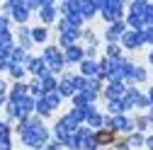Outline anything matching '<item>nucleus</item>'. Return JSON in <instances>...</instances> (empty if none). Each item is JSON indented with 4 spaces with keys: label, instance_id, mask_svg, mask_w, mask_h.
<instances>
[{
    "label": "nucleus",
    "instance_id": "f257e3e1",
    "mask_svg": "<svg viewBox=\"0 0 153 150\" xmlns=\"http://www.w3.org/2000/svg\"><path fill=\"white\" fill-rule=\"evenodd\" d=\"M15 133L27 150H42L51 140V128L39 116H27L15 124Z\"/></svg>",
    "mask_w": 153,
    "mask_h": 150
},
{
    "label": "nucleus",
    "instance_id": "f03ea898",
    "mask_svg": "<svg viewBox=\"0 0 153 150\" xmlns=\"http://www.w3.org/2000/svg\"><path fill=\"white\" fill-rule=\"evenodd\" d=\"M97 7H100V17L105 24H114V22H124V15H126V5L122 0H97Z\"/></svg>",
    "mask_w": 153,
    "mask_h": 150
},
{
    "label": "nucleus",
    "instance_id": "7ed1b4c3",
    "mask_svg": "<svg viewBox=\"0 0 153 150\" xmlns=\"http://www.w3.org/2000/svg\"><path fill=\"white\" fill-rule=\"evenodd\" d=\"M42 61L46 63V68L59 78V75H63L66 73V61H63V51L56 46V44H46L44 49H42Z\"/></svg>",
    "mask_w": 153,
    "mask_h": 150
},
{
    "label": "nucleus",
    "instance_id": "20e7f679",
    "mask_svg": "<svg viewBox=\"0 0 153 150\" xmlns=\"http://www.w3.org/2000/svg\"><path fill=\"white\" fill-rule=\"evenodd\" d=\"M105 131H109V133H122V136H129L134 133V116L129 114H117V116H109L105 114V124H102Z\"/></svg>",
    "mask_w": 153,
    "mask_h": 150
},
{
    "label": "nucleus",
    "instance_id": "39448f33",
    "mask_svg": "<svg viewBox=\"0 0 153 150\" xmlns=\"http://www.w3.org/2000/svg\"><path fill=\"white\" fill-rule=\"evenodd\" d=\"M36 17H39V22L44 27L56 24L59 22V5H56L53 0H42V7H39V12H36Z\"/></svg>",
    "mask_w": 153,
    "mask_h": 150
},
{
    "label": "nucleus",
    "instance_id": "423d86ee",
    "mask_svg": "<svg viewBox=\"0 0 153 150\" xmlns=\"http://www.w3.org/2000/svg\"><path fill=\"white\" fill-rule=\"evenodd\" d=\"M126 32V24L124 22H114V24H105V32H102V41L105 44H119L122 36Z\"/></svg>",
    "mask_w": 153,
    "mask_h": 150
},
{
    "label": "nucleus",
    "instance_id": "0eeeda50",
    "mask_svg": "<svg viewBox=\"0 0 153 150\" xmlns=\"http://www.w3.org/2000/svg\"><path fill=\"white\" fill-rule=\"evenodd\" d=\"M56 92L61 95V99L66 102V99H73V95H75V87H73V73H63V75H59V85H56Z\"/></svg>",
    "mask_w": 153,
    "mask_h": 150
},
{
    "label": "nucleus",
    "instance_id": "6e6552de",
    "mask_svg": "<svg viewBox=\"0 0 153 150\" xmlns=\"http://www.w3.org/2000/svg\"><path fill=\"white\" fill-rule=\"evenodd\" d=\"M124 92H126V85H124V82H105L100 97H102L105 102H112V99H122Z\"/></svg>",
    "mask_w": 153,
    "mask_h": 150
},
{
    "label": "nucleus",
    "instance_id": "1a4fd4ad",
    "mask_svg": "<svg viewBox=\"0 0 153 150\" xmlns=\"http://www.w3.org/2000/svg\"><path fill=\"white\" fill-rule=\"evenodd\" d=\"M122 51H139L143 46V39H141V32H134V29H126L122 41H119Z\"/></svg>",
    "mask_w": 153,
    "mask_h": 150
},
{
    "label": "nucleus",
    "instance_id": "9d476101",
    "mask_svg": "<svg viewBox=\"0 0 153 150\" xmlns=\"http://www.w3.org/2000/svg\"><path fill=\"white\" fill-rule=\"evenodd\" d=\"M80 32H83V29H61V32H59V41H56V46L63 51V49H68V46L80 44Z\"/></svg>",
    "mask_w": 153,
    "mask_h": 150
},
{
    "label": "nucleus",
    "instance_id": "9b49d317",
    "mask_svg": "<svg viewBox=\"0 0 153 150\" xmlns=\"http://www.w3.org/2000/svg\"><path fill=\"white\" fill-rule=\"evenodd\" d=\"M85 58V51H83V44H75V46H68L63 49V61H66V68L68 65H80Z\"/></svg>",
    "mask_w": 153,
    "mask_h": 150
},
{
    "label": "nucleus",
    "instance_id": "f8f14e48",
    "mask_svg": "<svg viewBox=\"0 0 153 150\" xmlns=\"http://www.w3.org/2000/svg\"><path fill=\"white\" fill-rule=\"evenodd\" d=\"M97 12H100L97 0H78V15L83 17V22L95 20V17H97Z\"/></svg>",
    "mask_w": 153,
    "mask_h": 150
},
{
    "label": "nucleus",
    "instance_id": "ddd939ff",
    "mask_svg": "<svg viewBox=\"0 0 153 150\" xmlns=\"http://www.w3.org/2000/svg\"><path fill=\"white\" fill-rule=\"evenodd\" d=\"M25 68H27V75H29V78H39V75H44V73L49 70L46 63L42 61V56H32V53H29V58H27Z\"/></svg>",
    "mask_w": 153,
    "mask_h": 150
},
{
    "label": "nucleus",
    "instance_id": "4468645a",
    "mask_svg": "<svg viewBox=\"0 0 153 150\" xmlns=\"http://www.w3.org/2000/svg\"><path fill=\"white\" fill-rule=\"evenodd\" d=\"M15 44L20 46V49H25V51H29V49L34 46V41H32V27H29V24L15 29Z\"/></svg>",
    "mask_w": 153,
    "mask_h": 150
},
{
    "label": "nucleus",
    "instance_id": "2eb2a0df",
    "mask_svg": "<svg viewBox=\"0 0 153 150\" xmlns=\"http://www.w3.org/2000/svg\"><path fill=\"white\" fill-rule=\"evenodd\" d=\"M78 75L83 78H100V58H83L78 65Z\"/></svg>",
    "mask_w": 153,
    "mask_h": 150
},
{
    "label": "nucleus",
    "instance_id": "dca6fc26",
    "mask_svg": "<svg viewBox=\"0 0 153 150\" xmlns=\"http://www.w3.org/2000/svg\"><path fill=\"white\" fill-rule=\"evenodd\" d=\"M100 99V95H95V92H75L73 95V99H71V104H73V109H83V107H92L95 102Z\"/></svg>",
    "mask_w": 153,
    "mask_h": 150
},
{
    "label": "nucleus",
    "instance_id": "f3484780",
    "mask_svg": "<svg viewBox=\"0 0 153 150\" xmlns=\"http://www.w3.org/2000/svg\"><path fill=\"white\" fill-rule=\"evenodd\" d=\"M141 95H143V92H141L139 87L126 85V92H124V97H122V102H124V107H126V114H129V111H134V109L139 107V99H141Z\"/></svg>",
    "mask_w": 153,
    "mask_h": 150
},
{
    "label": "nucleus",
    "instance_id": "a211bd4d",
    "mask_svg": "<svg viewBox=\"0 0 153 150\" xmlns=\"http://www.w3.org/2000/svg\"><path fill=\"white\" fill-rule=\"evenodd\" d=\"M0 150H12V126L5 119L0 121Z\"/></svg>",
    "mask_w": 153,
    "mask_h": 150
},
{
    "label": "nucleus",
    "instance_id": "6ab92c4d",
    "mask_svg": "<svg viewBox=\"0 0 153 150\" xmlns=\"http://www.w3.org/2000/svg\"><path fill=\"white\" fill-rule=\"evenodd\" d=\"M39 85H42V90H44V95L46 92H56V85H59V78H56V75L51 73V70H46L44 75H39Z\"/></svg>",
    "mask_w": 153,
    "mask_h": 150
},
{
    "label": "nucleus",
    "instance_id": "aec40b11",
    "mask_svg": "<svg viewBox=\"0 0 153 150\" xmlns=\"http://www.w3.org/2000/svg\"><path fill=\"white\" fill-rule=\"evenodd\" d=\"M32 41H34V44L46 46V44H49V27H44V24L32 27Z\"/></svg>",
    "mask_w": 153,
    "mask_h": 150
},
{
    "label": "nucleus",
    "instance_id": "412c9836",
    "mask_svg": "<svg viewBox=\"0 0 153 150\" xmlns=\"http://www.w3.org/2000/svg\"><path fill=\"white\" fill-rule=\"evenodd\" d=\"M143 82H148V70H146L143 65H139V63H136V68H134V73H131V80H129V85L139 87V85H143Z\"/></svg>",
    "mask_w": 153,
    "mask_h": 150
},
{
    "label": "nucleus",
    "instance_id": "4be33fe9",
    "mask_svg": "<svg viewBox=\"0 0 153 150\" xmlns=\"http://www.w3.org/2000/svg\"><path fill=\"white\" fill-rule=\"evenodd\" d=\"M27 58H29V51H25V49H20V46L15 44V49L10 53V65H25Z\"/></svg>",
    "mask_w": 153,
    "mask_h": 150
},
{
    "label": "nucleus",
    "instance_id": "5701e85b",
    "mask_svg": "<svg viewBox=\"0 0 153 150\" xmlns=\"http://www.w3.org/2000/svg\"><path fill=\"white\" fill-rule=\"evenodd\" d=\"M124 140H126V145H129V150H139V148H143V140H146V133H139V131H134V133H129V136H124Z\"/></svg>",
    "mask_w": 153,
    "mask_h": 150
},
{
    "label": "nucleus",
    "instance_id": "b1692460",
    "mask_svg": "<svg viewBox=\"0 0 153 150\" xmlns=\"http://www.w3.org/2000/svg\"><path fill=\"white\" fill-rule=\"evenodd\" d=\"M78 15V0H63L59 5V17H71Z\"/></svg>",
    "mask_w": 153,
    "mask_h": 150
},
{
    "label": "nucleus",
    "instance_id": "393cba45",
    "mask_svg": "<svg viewBox=\"0 0 153 150\" xmlns=\"http://www.w3.org/2000/svg\"><path fill=\"white\" fill-rule=\"evenodd\" d=\"M105 114H109V116H117V114H126V107H124V102L122 99H112V102H105Z\"/></svg>",
    "mask_w": 153,
    "mask_h": 150
},
{
    "label": "nucleus",
    "instance_id": "a878e982",
    "mask_svg": "<svg viewBox=\"0 0 153 150\" xmlns=\"http://www.w3.org/2000/svg\"><path fill=\"white\" fill-rule=\"evenodd\" d=\"M80 39L85 41V46H100V36H97V32H95V29H90V27H83Z\"/></svg>",
    "mask_w": 153,
    "mask_h": 150
},
{
    "label": "nucleus",
    "instance_id": "bb28decb",
    "mask_svg": "<svg viewBox=\"0 0 153 150\" xmlns=\"http://www.w3.org/2000/svg\"><path fill=\"white\" fill-rule=\"evenodd\" d=\"M7 78H10L12 82H25V78H27V68H25V65H10Z\"/></svg>",
    "mask_w": 153,
    "mask_h": 150
},
{
    "label": "nucleus",
    "instance_id": "cd10ccee",
    "mask_svg": "<svg viewBox=\"0 0 153 150\" xmlns=\"http://www.w3.org/2000/svg\"><path fill=\"white\" fill-rule=\"evenodd\" d=\"M95 138H97V145H114V133H109V131L100 128V131H95Z\"/></svg>",
    "mask_w": 153,
    "mask_h": 150
},
{
    "label": "nucleus",
    "instance_id": "c85d7f7f",
    "mask_svg": "<svg viewBox=\"0 0 153 150\" xmlns=\"http://www.w3.org/2000/svg\"><path fill=\"white\" fill-rule=\"evenodd\" d=\"M124 51L119 44H105V58H122Z\"/></svg>",
    "mask_w": 153,
    "mask_h": 150
},
{
    "label": "nucleus",
    "instance_id": "c756f323",
    "mask_svg": "<svg viewBox=\"0 0 153 150\" xmlns=\"http://www.w3.org/2000/svg\"><path fill=\"white\" fill-rule=\"evenodd\" d=\"M148 116L146 114H136V116H134V128H136L139 131V133H146V131H148Z\"/></svg>",
    "mask_w": 153,
    "mask_h": 150
},
{
    "label": "nucleus",
    "instance_id": "7c9ffc66",
    "mask_svg": "<svg viewBox=\"0 0 153 150\" xmlns=\"http://www.w3.org/2000/svg\"><path fill=\"white\" fill-rule=\"evenodd\" d=\"M44 99L49 102V107H51L53 111H59V107L63 104V99H61V95H59V92H46V95H44Z\"/></svg>",
    "mask_w": 153,
    "mask_h": 150
},
{
    "label": "nucleus",
    "instance_id": "2f4dec72",
    "mask_svg": "<svg viewBox=\"0 0 153 150\" xmlns=\"http://www.w3.org/2000/svg\"><path fill=\"white\" fill-rule=\"evenodd\" d=\"M141 39H143V44H148V46L153 49V24L141 29Z\"/></svg>",
    "mask_w": 153,
    "mask_h": 150
},
{
    "label": "nucleus",
    "instance_id": "473e14b6",
    "mask_svg": "<svg viewBox=\"0 0 153 150\" xmlns=\"http://www.w3.org/2000/svg\"><path fill=\"white\" fill-rule=\"evenodd\" d=\"M22 5H25L29 12H39V7H42V0H22Z\"/></svg>",
    "mask_w": 153,
    "mask_h": 150
},
{
    "label": "nucleus",
    "instance_id": "72a5a7b5",
    "mask_svg": "<svg viewBox=\"0 0 153 150\" xmlns=\"http://www.w3.org/2000/svg\"><path fill=\"white\" fill-rule=\"evenodd\" d=\"M83 51H85V58H97L100 46H83Z\"/></svg>",
    "mask_w": 153,
    "mask_h": 150
},
{
    "label": "nucleus",
    "instance_id": "f704fd0d",
    "mask_svg": "<svg viewBox=\"0 0 153 150\" xmlns=\"http://www.w3.org/2000/svg\"><path fill=\"white\" fill-rule=\"evenodd\" d=\"M42 150H63V145H61L59 140H53V138H51V140H49V143H46Z\"/></svg>",
    "mask_w": 153,
    "mask_h": 150
},
{
    "label": "nucleus",
    "instance_id": "c9c22d12",
    "mask_svg": "<svg viewBox=\"0 0 153 150\" xmlns=\"http://www.w3.org/2000/svg\"><path fill=\"white\" fill-rule=\"evenodd\" d=\"M7 90H10V85H7V80L3 78V75H0V95H3V97H7Z\"/></svg>",
    "mask_w": 153,
    "mask_h": 150
},
{
    "label": "nucleus",
    "instance_id": "e433bc0d",
    "mask_svg": "<svg viewBox=\"0 0 153 150\" xmlns=\"http://www.w3.org/2000/svg\"><path fill=\"white\" fill-rule=\"evenodd\" d=\"M7 29H10V20L0 12V32H7Z\"/></svg>",
    "mask_w": 153,
    "mask_h": 150
},
{
    "label": "nucleus",
    "instance_id": "4c0bfd02",
    "mask_svg": "<svg viewBox=\"0 0 153 150\" xmlns=\"http://www.w3.org/2000/svg\"><path fill=\"white\" fill-rule=\"evenodd\" d=\"M143 148H146V150H153V133H146V140H143Z\"/></svg>",
    "mask_w": 153,
    "mask_h": 150
},
{
    "label": "nucleus",
    "instance_id": "58836bf2",
    "mask_svg": "<svg viewBox=\"0 0 153 150\" xmlns=\"http://www.w3.org/2000/svg\"><path fill=\"white\" fill-rule=\"evenodd\" d=\"M146 97H148V102H151V107H153V85L148 87V92H146Z\"/></svg>",
    "mask_w": 153,
    "mask_h": 150
},
{
    "label": "nucleus",
    "instance_id": "ea45409f",
    "mask_svg": "<svg viewBox=\"0 0 153 150\" xmlns=\"http://www.w3.org/2000/svg\"><path fill=\"white\" fill-rule=\"evenodd\" d=\"M146 61H148V65H153V49L148 51V56H146Z\"/></svg>",
    "mask_w": 153,
    "mask_h": 150
},
{
    "label": "nucleus",
    "instance_id": "a19ab883",
    "mask_svg": "<svg viewBox=\"0 0 153 150\" xmlns=\"http://www.w3.org/2000/svg\"><path fill=\"white\" fill-rule=\"evenodd\" d=\"M5 102H7V97H3V95H0V109L5 107Z\"/></svg>",
    "mask_w": 153,
    "mask_h": 150
},
{
    "label": "nucleus",
    "instance_id": "79ce46f5",
    "mask_svg": "<svg viewBox=\"0 0 153 150\" xmlns=\"http://www.w3.org/2000/svg\"><path fill=\"white\" fill-rule=\"evenodd\" d=\"M0 121H3V119H0Z\"/></svg>",
    "mask_w": 153,
    "mask_h": 150
}]
</instances>
